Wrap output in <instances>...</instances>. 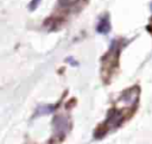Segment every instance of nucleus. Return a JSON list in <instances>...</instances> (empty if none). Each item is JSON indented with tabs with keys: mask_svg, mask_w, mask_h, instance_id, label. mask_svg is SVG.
I'll return each instance as SVG.
<instances>
[{
	"mask_svg": "<svg viewBox=\"0 0 152 144\" xmlns=\"http://www.w3.org/2000/svg\"><path fill=\"white\" fill-rule=\"evenodd\" d=\"M96 30H97V32H100V33H108V32H109V30H110V24H109V20H108L107 17H106V18H102V19L99 21Z\"/></svg>",
	"mask_w": 152,
	"mask_h": 144,
	"instance_id": "nucleus-1",
	"label": "nucleus"
},
{
	"mask_svg": "<svg viewBox=\"0 0 152 144\" xmlns=\"http://www.w3.org/2000/svg\"><path fill=\"white\" fill-rule=\"evenodd\" d=\"M53 111V107L52 106H42V107H39L38 108V114L39 115H42V114H46V113H50V112H52Z\"/></svg>",
	"mask_w": 152,
	"mask_h": 144,
	"instance_id": "nucleus-2",
	"label": "nucleus"
},
{
	"mask_svg": "<svg viewBox=\"0 0 152 144\" xmlns=\"http://www.w3.org/2000/svg\"><path fill=\"white\" fill-rule=\"evenodd\" d=\"M59 1V5L61 6H64V7H69L74 4H76L78 0H58Z\"/></svg>",
	"mask_w": 152,
	"mask_h": 144,
	"instance_id": "nucleus-3",
	"label": "nucleus"
},
{
	"mask_svg": "<svg viewBox=\"0 0 152 144\" xmlns=\"http://www.w3.org/2000/svg\"><path fill=\"white\" fill-rule=\"evenodd\" d=\"M39 2H40V0H32V1L30 2V5H28V8H30L31 11L36 10V7L39 5Z\"/></svg>",
	"mask_w": 152,
	"mask_h": 144,
	"instance_id": "nucleus-4",
	"label": "nucleus"
}]
</instances>
